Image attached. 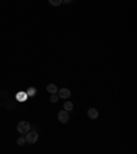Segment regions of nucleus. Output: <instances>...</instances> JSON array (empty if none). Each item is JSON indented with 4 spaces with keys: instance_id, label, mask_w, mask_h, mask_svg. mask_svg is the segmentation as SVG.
<instances>
[{
    "instance_id": "obj_1",
    "label": "nucleus",
    "mask_w": 137,
    "mask_h": 154,
    "mask_svg": "<svg viewBox=\"0 0 137 154\" xmlns=\"http://www.w3.org/2000/svg\"><path fill=\"white\" fill-rule=\"evenodd\" d=\"M17 131L21 135H26L30 131V124L28 123V121H19L18 125H17Z\"/></svg>"
},
{
    "instance_id": "obj_2",
    "label": "nucleus",
    "mask_w": 137,
    "mask_h": 154,
    "mask_svg": "<svg viewBox=\"0 0 137 154\" xmlns=\"http://www.w3.org/2000/svg\"><path fill=\"white\" fill-rule=\"evenodd\" d=\"M25 139H26V143H29V145H34V143L38 140V134L36 132V131L30 130L25 135Z\"/></svg>"
},
{
    "instance_id": "obj_3",
    "label": "nucleus",
    "mask_w": 137,
    "mask_h": 154,
    "mask_svg": "<svg viewBox=\"0 0 137 154\" xmlns=\"http://www.w3.org/2000/svg\"><path fill=\"white\" fill-rule=\"evenodd\" d=\"M70 95H71V91H70L68 88H60V90H58V96H59V99H68Z\"/></svg>"
},
{
    "instance_id": "obj_4",
    "label": "nucleus",
    "mask_w": 137,
    "mask_h": 154,
    "mask_svg": "<svg viewBox=\"0 0 137 154\" xmlns=\"http://www.w3.org/2000/svg\"><path fill=\"white\" fill-rule=\"evenodd\" d=\"M15 106H17V103L14 102L13 99H4V102H3V107L6 109V110L11 111L15 109Z\"/></svg>"
},
{
    "instance_id": "obj_5",
    "label": "nucleus",
    "mask_w": 137,
    "mask_h": 154,
    "mask_svg": "<svg viewBox=\"0 0 137 154\" xmlns=\"http://www.w3.org/2000/svg\"><path fill=\"white\" fill-rule=\"evenodd\" d=\"M68 118H70V116H68V113H67V111L60 110L59 113H58V120H59V121H60L62 124L68 123Z\"/></svg>"
},
{
    "instance_id": "obj_6",
    "label": "nucleus",
    "mask_w": 137,
    "mask_h": 154,
    "mask_svg": "<svg viewBox=\"0 0 137 154\" xmlns=\"http://www.w3.org/2000/svg\"><path fill=\"white\" fill-rule=\"evenodd\" d=\"M88 117L92 118V120H96V118L99 117V111L96 110L95 107H91V109H88Z\"/></svg>"
},
{
    "instance_id": "obj_7",
    "label": "nucleus",
    "mask_w": 137,
    "mask_h": 154,
    "mask_svg": "<svg viewBox=\"0 0 137 154\" xmlns=\"http://www.w3.org/2000/svg\"><path fill=\"white\" fill-rule=\"evenodd\" d=\"M73 109H74V105H73L70 100L64 102V105H63V110L67 111V113H70V111H73Z\"/></svg>"
},
{
    "instance_id": "obj_8",
    "label": "nucleus",
    "mask_w": 137,
    "mask_h": 154,
    "mask_svg": "<svg viewBox=\"0 0 137 154\" xmlns=\"http://www.w3.org/2000/svg\"><path fill=\"white\" fill-rule=\"evenodd\" d=\"M47 91H48L51 95H52V94H56L58 92V87H56L55 84H48V85H47Z\"/></svg>"
},
{
    "instance_id": "obj_9",
    "label": "nucleus",
    "mask_w": 137,
    "mask_h": 154,
    "mask_svg": "<svg viewBox=\"0 0 137 154\" xmlns=\"http://www.w3.org/2000/svg\"><path fill=\"white\" fill-rule=\"evenodd\" d=\"M17 99H18L19 102H24V100H26L28 99V95H26V92H21L17 95Z\"/></svg>"
},
{
    "instance_id": "obj_10",
    "label": "nucleus",
    "mask_w": 137,
    "mask_h": 154,
    "mask_svg": "<svg viewBox=\"0 0 137 154\" xmlns=\"http://www.w3.org/2000/svg\"><path fill=\"white\" fill-rule=\"evenodd\" d=\"M25 143H26L25 136H19L18 139H17V145H18V146H24Z\"/></svg>"
},
{
    "instance_id": "obj_11",
    "label": "nucleus",
    "mask_w": 137,
    "mask_h": 154,
    "mask_svg": "<svg viewBox=\"0 0 137 154\" xmlns=\"http://www.w3.org/2000/svg\"><path fill=\"white\" fill-rule=\"evenodd\" d=\"M36 92H37V91H36V88L30 87V90H28L26 95H28V96H34V95H36Z\"/></svg>"
},
{
    "instance_id": "obj_12",
    "label": "nucleus",
    "mask_w": 137,
    "mask_h": 154,
    "mask_svg": "<svg viewBox=\"0 0 137 154\" xmlns=\"http://www.w3.org/2000/svg\"><path fill=\"white\" fill-rule=\"evenodd\" d=\"M63 1L62 0H50V4L51 6H60Z\"/></svg>"
},
{
    "instance_id": "obj_13",
    "label": "nucleus",
    "mask_w": 137,
    "mask_h": 154,
    "mask_svg": "<svg viewBox=\"0 0 137 154\" xmlns=\"http://www.w3.org/2000/svg\"><path fill=\"white\" fill-rule=\"evenodd\" d=\"M50 100L52 102V103H56V102L59 100V96H58L56 94H52V95H51V99H50Z\"/></svg>"
},
{
    "instance_id": "obj_14",
    "label": "nucleus",
    "mask_w": 137,
    "mask_h": 154,
    "mask_svg": "<svg viewBox=\"0 0 137 154\" xmlns=\"http://www.w3.org/2000/svg\"><path fill=\"white\" fill-rule=\"evenodd\" d=\"M0 96H3L4 99H8V92L6 90H3V91H0Z\"/></svg>"
},
{
    "instance_id": "obj_15",
    "label": "nucleus",
    "mask_w": 137,
    "mask_h": 154,
    "mask_svg": "<svg viewBox=\"0 0 137 154\" xmlns=\"http://www.w3.org/2000/svg\"><path fill=\"white\" fill-rule=\"evenodd\" d=\"M1 107H3V103H1V102H0V109H1Z\"/></svg>"
}]
</instances>
